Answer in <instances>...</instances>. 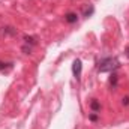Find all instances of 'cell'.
I'll use <instances>...</instances> for the list:
<instances>
[{"instance_id":"cell-9","label":"cell","mask_w":129,"mask_h":129,"mask_svg":"<svg viewBox=\"0 0 129 129\" xmlns=\"http://www.w3.org/2000/svg\"><path fill=\"white\" fill-rule=\"evenodd\" d=\"M2 29H3L2 30L3 35H17V30L14 27H2Z\"/></svg>"},{"instance_id":"cell-6","label":"cell","mask_w":129,"mask_h":129,"mask_svg":"<svg viewBox=\"0 0 129 129\" xmlns=\"http://www.w3.org/2000/svg\"><path fill=\"white\" fill-rule=\"evenodd\" d=\"M93 12H95V8H93L92 5H89V6H86V8H84V11H83V15H84V17H90Z\"/></svg>"},{"instance_id":"cell-4","label":"cell","mask_w":129,"mask_h":129,"mask_svg":"<svg viewBox=\"0 0 129 129\" xmlns=\"http://www.w3.org/2000/svg\"><path fill=\"white\" fill-rule=\"evenodd\" d=\"M90 108H92V111H93V113L101 111V102H99L98 99H93V101L90 102Z\"/></svg>"},{"instance_id":"cell-10","label":"cell","mask_w":129,"mask_h":129,"mask_svg":"<svg viewBox=\"0 0 129 129\" xmlns=\"http://www.w3.org/2000/svg\"><path fill=\"white\" fill-rule=\"evenodd\" d=\"M89 120H92V122H96V120H98V114H96V113L90 114V116H89Z\"/></svg>"},{"instance_id":"cell-11","label":"cell","mask_w":129,"mask_h":129,"mask_svg":"<svg viewBox=\"0 0 129 129\" xmlns=\"http://www.w3.org/2000/svg\"><path fill=\"white\" fill-rule=\"evenodd\" d=\"M122 104L125 105V107H128L129 105V96H125L123 99H122Z\"/></svg>"},{"instance_id":"cell-8","label":"cell","mask_w":129,"mask_h":129,"mask_svg":"<svg viewBox=\"0 0 129 129\" xmlns=\"http://www.w3.org/2000/svg\"><path fill=\"white\" fill-rule=\"evenodd\" d=\"M14 63L12 62H0V71H8V69H12Z\"/></svg>"},{"instance_id":"cell-5","label":"cell","mask_w":129,"mask_h":129,"mask_svg":"<svg viewBox=\"0 0 129 129\" xmlns=\"http://www.w3.org/2000/svg\"><path fill=\"white\" fill-rule=\"evenodd\" d=\"M117 83H119V77H117V74H111V77H110V84L113 86V89H116L117 87Z\"/></svg>"},{"instance_id":"cell-2","label":"cell","mask_w":129,"mask_h":129,"mask_svg":"<svg viewBox=\"0 0 129 129\" xmlns=\"http://www.w3.org/2000/svg\"><path fill=\"white\" fill-rule=\"evenodd\" d=\"M81 71H83V63H81V60H80V59L74 60V63H72V74H74V77L77 78V81L81 80Z\"/></svg>"},{"instance_id":"cell-7","label":"cell","mask_w":129,"mask_h":129,"mask_svg":"<svg viewBox=\"0 0 129 129\" xmlns=\"http://www.w3.org/2000/svg\"><path fill=\"white\" fill-rule=\"evenodd\" d=\"M24 42H26V45H32V47H35L36 44H38V41H36V38H33V36H24Z\"/></svg>"},{"instance_id":"cell-12","label":"cell","mask_w":129,"mask_h":129,"mask_svg":"<svg viewBox=\"0 0 129 129\" xmlns=\"http://www.w3.org/2000/svg\"><path fill=\"white\" fill-rule=\"evenodd\" d=\"M126 56H128V59H129V48H126Z\"/></svg>"},{"instance_id":"cell-3","label":"cell","mask_w":129,"mask_h":129,"mask_svg":"<svg viewBox=\"0 0 129 129\" xmlns=\"http://www.w3.org/2000/svg\"><path fill=\"white\" fill-rule=\"evenodd\" d=\"M64 20H66V23H69V24H75V23L78 21V15H77L75 12H68V14L64 15Z\"/></svg>"},{"instance_id":"cell-1","label":"cell","mask_w":129,"mask_h":129,"mask_svg":"<svg viewBox=\"0 0 129 129\" xmlns=\"http://www.w3.org/2000/svg\"><path fill=\"white\" fill-rule=\"evenodd\" d=\"M119 68H120V62H119L117 57H104L98 63V71L99 72H114Z\"/></svg>"}]
</instances>
